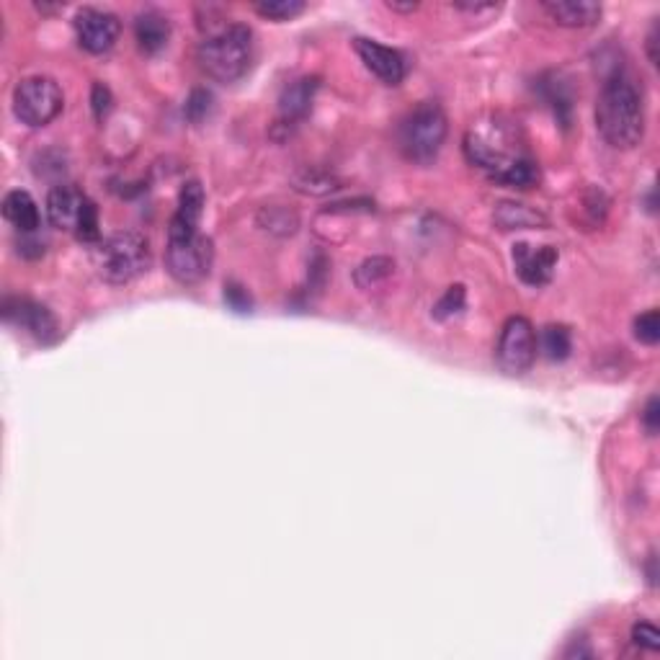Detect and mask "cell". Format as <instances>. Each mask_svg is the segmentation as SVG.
<instances>
[{
  "label": "cell",
  "instance_id": "cell-1",
  "mask_svg": "<svg viewBox=\"0 0 660 660\" xmlns=\"http://www.w3.org/2000/svg\"><path fill=\"white\" fill-rule=\"evenodd\" d=\"M465 155L495 184L532 189L539 181V165L526 147L524 132L514 119L503 114H485L470 124L465 135Z\"/></svg>",
  "mask_w": 660,
  "mask_h": 660
},
{
  "label": "cell",
  "instance_id": "cell-2",
  "mask_svg": "<svg viewBox=\"0 0 660 660\" xmlns=\"http://www.w3.org/2000/svg\"><path fill=\"white\" fill-rule=\"evenodd\" d=\"M596 127L617 150H632L645 137V104L637 80L624 70H614L604 80L596 101Z\"/></svg>",
  "mask_w": 660,
  "mask_h": 660
},
{
  "label": "cell",
  "instance_id": "cell-3",
  "mask_svg": "<svg viewBox=\"0 0 660 660\" xmlns=\"http://www.w3.org/2000/svg\"><path fill=\"white\" fill-rule=\"evenodd\" d=\"M199 68L217 83H235L248 73L253 62V31L243 24L214 29L199 49Z\"/></svg>",
  "mask_w": 660,
  "mask_h": 660
},
{
  "label": "cell",
  "instance_id": "cell-4",
  "mask_svg": "<svg viewBox=\"0 0 660 660\" xmlns=\"http://www.w3.org/2000/svg\"><path fill=\"white\" fill-rule=\"evenodd\" d=\"M153 263L150 240L140 233L124 230L101 240L96 248L98 276L109 284H127L145 274Z\"/></svg>",
  "mask_w": 660,
  "mask_h": 660
},
{
  "label": "cell",
  "instance_id": "cell-5",
  "mask_svg": "<svg viewBox=\"0 0 660 660\" xmlns=\"http://www.w3.org/2000/svg\"><path fill=\"white\" fill-rule=\"evenodd\" d=\"M449 124L447 114L434 101H423L400 122L398 145L403 155L413 163H431L439 155L441 145L447 140Z\"/></svg>",
  "mask_w": 660,
  "mask_h": 660
},
{
  "label": "cell",
  "instance_id": "cell-6",
  "mask_svg": "<svg viewBox=\"0 0 660 660\" xmlns=\"http://www.w3.org/2000/svg\"><path fill=\"white\" fill-rule=\"evenodd\" d=\"M47 217L60 230L78 235L83 243H96L101 238L98 230L96 204L80 189L70 184H60L47 196Z\"/></svg>",
  "mask_w": 660,
  "mask_h": 660
},
{
  "label": "cell",
  "instance_id": "cell-7",
  "mask_svg": "<svg viewBox=\"0 0 660 660\" xmlns=\"http://www.w3.org/2000/svg\"><path fill=\"white\" fill-rule=\"evenodd\" d=\"M65 106V96L55 78L49 75H29L13 88V114L26 127H47L55 122Z\"/></svg>",
  "mask_w": 660,
  "mask_h": 660
},
{
  "label": "cell",
  "instance_id": "cell-8",
  "mask_svg": "<svg viewBox=\"0 0 660 660\" xmlns=\"http://www.w3.org/2000/svg\"><path fill=\"white\" fill-rule=\"evenodd\" d=\"M214 263V245L199 230L189 235H168L165 269L181 284H199L207 279Z\"/></svg>",
  "mask_w": 660,
  "mask_h": 660
},
{
  "label": "cell",
  "instance_id": "cell-9",
  "mask_svg": "<svg viewBox=\"0 0 660 660\" xmlns=\"http://www.w3.org/2000/svg\"><path fill=\"white\" fill-rule=\"evenodd\" d=\"M495 359H498V367L511 377L532 369L534 359H537V333L529 320L521 315L506 320L498 349H495Z\"/></svg>",
  "mask_w": 660,
  "mask_h": 660
},
{
  "label": "cell",
  "instance_id": "cell-10",
  "mask_svg": "<svg viewBox=\"0 0 660 660\" xmlns=\"http://www.w3.org/2000/svg\"><path fill=\"white\" fill-rule=\"evenodd\" d=\"M75 37H78V44L91 55H104L109 52L119 39V31H122V24L114 13L101 11V8H80L75 13Z\"/></svg>",
  "mask_w": 660,
  "mask_h": 660
},
{
  "label": "cell",
  "instance_id": "cell-11",
  "mask_svg": "<svg viewBox=\"0 0 660 660\" xmlns=\"http://www.w3.org/2000/svg\"><path fill=\"white\" fill-rule=\"evenodd\" d=\"M354 49L359 60L364 62V68L379 78L385 86H400L405 78V57L398 49L385 47V44L374 42V39L359 37L354 39Z\"/></svg>",
  "mask_w": 660,
  "mask_h": 660
},
{
  "label": "cell",
  "instance_id": "cell-12",
  "mask_svg": "<svg viewBox=\"0 0 660 660\" xmlns=\"http://www.w3.org/2000/svg\"><path fill=\"white\" fill-rule=\"evenodd\" d=\"M557 248L552 245H529V243H516L514 245V266L516 274L521 276V282L532 284V287H542L552 279L557 266Z\"/></svg>",
  "mask_w": 660,
  "mask_h": 660
},
{
  "label": "cell",
  "instance_id": "cell-13",
  "mask_svg": "<svg viewBox=\"0 0 660 660\" xmlns=\"http://www.w3.org/2000/svg\"><path fill=\"white\" fill-rule=\"evenodd\" d=\"M3 312H6V320L19 323L21 328L29 330L37 341L49 343L57 338V320L52 318V312H49L47 307L34 305V302L29 300H8L6 305H3Z\"/></svg>",
  "mask_w": 660,
  "mask_h": 660
},
{
  "label": "cell",
  "instance_id": "cell-14",
  "mask_svg": "<svg viewBox=\"0 0 660 660\" xmlns=\"http://www.w3.org/2000/svg\"><path fill=\"white\" fill-rule=\"evenodd\" d=\"M542 11L565 29H588L601 19V6L591 0H557V3H542Z\"/></svg>",
  "mask_w": 660,
  "mask_h": 660
},
{
  "label": "cell",
  "instance_id": "cell-15",
  "mask_svg": "<svg viewBox=\"0 0 660 660\" xmlns=\"http://www.w3.org/2000/svg\"><path fill=\"white\" fill-rule=\"evenodd\" d=\"M204 189L199 181H189L184 184L181 194H178V209L173 214L171 227H168V235H189L199 230V222H202L204 214Z\"/></svg>",
  "mask_w": 660,
  "mask_h": 660
},
{
  "label": "cell",
  "instance_id": "cell-16",
  "mask_svg": "<svg viewBox=\"0 0 660 660\" xmlns=\"http://www.w3.org/2000/svg\"><path fill=\"white\" fill-rule=\"evenodd\" d=\"M3 217L11 222L21 235H34L42 225V214H39L37 202L29 191L13 189L3 196Z\"/></svg>",
  "mask_w": 660,
  "mask_h": 660
},
{
  "label": "cell",
  "instance_id": "cell-17",
  "mask_svg": "<svg viewBox=\"0 0 660 660\" xmlns=\"http://www.w3.org/2000/svg\"><path fill=\"white\" fill-rule=\"evenodd\" d=\"M318 93V78H300L289 83L279 98V111H282V124H297L310 114L312 101Z\"/></svg>",
  "mask_w": 660,
  "mask_h": 660
},
{
  "label": "cell",
  "instance_id": "cell-18",
  "mask_svg": "<svg viewBox=\"0 0 660 660\" xmlns=\"http://www.w3.org/2000/svg\"><path fill=\"white\" fill-rule=\"evenodd\" d=\"M135 39L142 52L155 55L171 39V21L158 11H145L135 19Z\"/></svg>",
  "mask_w": 660,
  "mask_h": 660
},
{
  "label": "cell",
  "instance_id": "cell-19",
  "mask_svg": "<svg viewBox=\"0 0 660 660\" xmlns=\"http://www.w3.org/2000/svg\"><path fill=\"white\" fill-rule=\"evenodd\" d=\"M495 225L501 230H524V227H544L547 220L542 212L526 207V204L503 202L495 207Z\"/></svg>",
  "mask_w": 660,
  "mask_h": 660
},
{
  "label": "cell",
  "instance_id": "cell-20",
  "mask_svg": "<svg viewBox=\"0 0 660 660\" xmlns=\"http://www.w3.org/2000/svg\"><path fill=\"white\" fill-rule=\"evenodd\" d=\"M258 227L271 235L287 238V235L297 233L300 214L289 207H282V204H269V207H261V212H258Z\"/></svg>",
  "mask_w": 660,
  "mask_h": 660
},
{
  "label": "cell",
  "instance_id": "cell-21",
  "mask_svg": "<svg viewBox=\"0 0 660 660\" xmlns=\"http://www.w3.org/2000/svg\"><path fill=\"white\" fill-rule=\"evenodd\" d=\"M292 189L307 196H325L338 189V178L323 168H300L292 176Z\"/></svg>",
  "mask_w": 660,
  "mask_h": 660
},
{
  "label": "cell",
  "instance_id": "cell-22",
  "mask_svg": "<svg viewBox=\"0 0 660 660\" xmlns=\"http://www.w3.org/2000/svg\"><path fill=\"white\" fill-rule=\"evenodd\" d=\"M395 274V261L387 256H372L359 263L354 271V282L359 289H377Z\"/></svg>",
  "mask_w": 660,
  "mask_h": 660
},
{
  "label": "cell",
  "instance_id": "cell-23",
  "mask_svg": "<svg viewBox=\"0 0 660 660\" xmlns=\"http://www.w3.org/2000/svg\"><path fill=\"white\" fill-rule=\"evenodd\" d=\"M539 349L550 361H565L573 351V338L565 325H547L539 336Z\"/></svg>",
  "mask_w": 660,
  "mask_h": 660
},
{
  "label": "cell",
  "instance_id": "cell-24",
  "mask_svg": "<svg viewBox=\"0 0 660 660\" xmlns=\"http://www.w3.org/2000/svg\"><path fill=\"white\" fill-rule=\"evenodd\" d=\"M256 13L263 19L271 21H292L294 16H300L305 11L302 0H269V3H256Z\"/></svg>",
  "mask_w": 660,
  "mask_h": 660
},
{
  "label": "cell",
  "instance_id": "cell-25",
  "mask_svg": "<svg viewBox=\"0 0 660 660\" xmlns=\"http://www.w3.org/2000/svg\"><path fill=\"white\" fill-rule=\"evenodd\" d=\"M212 93L207 91V88H194L191 91V96L186 98V106H184V114L189 122L199 124L204 122V119L209 117V111H212Z\"/></svg>",
  "mask_w": 660,
  "mask_h": 660
},
{
  "label": "cell",
  "instance_id": "cell-26",
  "mask_svg": "<svg viewBox=\"0 0 660 660\" xmlns=\"http://www.w3.org/2000/svg\"><path fill=\"white\" fill-rule=\"evenodd\" d=\"M462 310H465V287H462V284H454V287H449L447 292H444V297L436 302L434 318L447 320Z\"/></svg>",
  "mask_w": 660,
  "mask_h": 660
},
{
  "label": "cell",
  "instance_id": "cell-27",
  "mask_svg": "<svg viewBox=\"0 0 660 660\" xmlns=\"http://www.w3.org/2000/svg\"><path fill=\"white\" fill-rule=\"evenodd\" d=\"M635 338L648 346H655L660 341V312L648 310L635 320Z\"/></svg>",
  "mask_w": 660,
  "mask_h": 660
},
{
  "label": "cell",
  "instance_id": "cell-28",
  "mask_svg": "<svg viewBox=\"0 0 660 660\" xmlns=\"http://www.w3.org/2000/svg\"><path fill=\"white\" fill-rule=\"evenodd\" d=\"M632 640H635L637 648L653 650V653L660 648V635L650 622H637L632 627Z\"/></svg>",
  "mask_w": 660,
  "mask_h": 660
},
{
  "label": "cell",
  "instance_id": "cell-29",
  "mask_svg": "<svg viewBox=\"0 0 660 660\" xmlns=\"http://www.w3.org/2000/svg\"><path fill=\"white\" fill-rule=\"evenodd\" d=\"M225 302L230 310L235 312H251V294H248V289H243L240 284L230 282L225 284Z\"/></svg>",
  "mask_w": 660,
  "mask_h": 660
},
{
  "label": "cell",
  "instance_id": "cell-30",
  "mask_svg": "<svg viewBox=\"0 0 660 660\" xmlns=\"http://www.w3.org/2000/svg\"><path fill=\"white\" fill-rule=\"evenodd\" d=\"M91 106H93V114H96V119H104L106 114L111 111V91L104 86V83H93Z\"/></svg>",
  "mask_w": 660,
  "mask_h": 660
},
{
  "label": "cell",
  "instance_id": "cell-31",
  "mask_svg": "<svg viewBox=\"0 0 660 660\" xmlns=\"http://www.w3.org/2000/svg\"><path fill=\"white\" fill-rule=\"evenodd\" d=\"M642 423H645V428H648L650 436L658 434V428H660V403H658V398L648 400V405H645V410H642Z\"/></svg>",
  "mask_w": 660,
  "mask_h": 660
},
{
  "label": "cell",
  "instance_id": "cell-32",
  "mask_svg": "<svg viewBox=\"0 0 660 660\" xmlns=\"http://www.w3.org/2000/svg\"><path fill=\"white\" fill-rule=\"evenodd\" d=\"M648 57L653 65H658V24H655L653 31L648 34Z\"/></svg>",
  "mask_w": 660,
  "mask_h": 660
},
{
  "label": "cell",
  "instance_id": "cell-33",
  "mask_svg": "<svg viewBox=\"0 0 660 660\" xmlns=\"http://www.w3.org/2000/svg\"><path fill=\"white\" fill-rule=\"evenodd\" d=\"M457 11H467V13H480V11H493V3H454Z\"/></svg>",
  "mask_w": 660,
  "mask_h": 660
},
{
  "label": "cell",
  "instance_id": "cell-34",
  "mask_svg": "<svg viewBox=\"0 0 660 660\" xmlns=\"http://www.w3.org/2000/svg\"><path fill=\"white\" fill-rule=\"evenodd\" d=\"M387 8H390V11H398V13H413V11H418V3H413V0H408V3L387 0Z\"/></svg>",
  "mask_w": 660,
  "mask_h": 660
},
{
  "label": "cell",
  "instance_id": "cell-35",
  "mask_svg": "<svg viewBox=\"0 0 660 660\" xmlns=\"http://www.w3.org/2000/svg\"><path fill=\"white\" fill-rule=\"evenodd\" d=\"M62 6H47V3H37V11H44V13H52V11H60Z\"/></svg>",
  "mask_w": 660,
  "mask_h": 660
}]
</instances>
